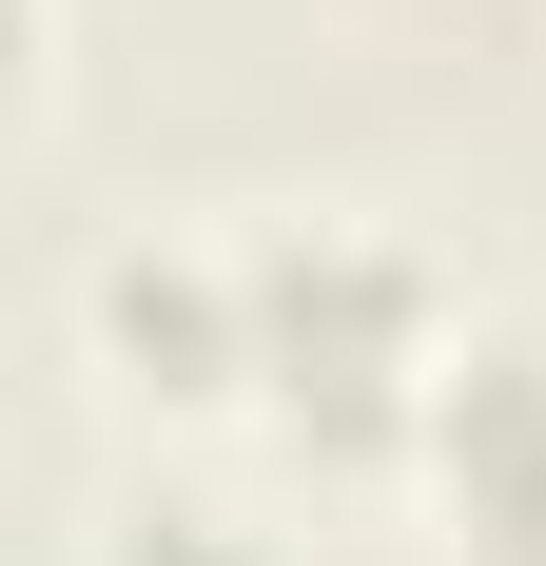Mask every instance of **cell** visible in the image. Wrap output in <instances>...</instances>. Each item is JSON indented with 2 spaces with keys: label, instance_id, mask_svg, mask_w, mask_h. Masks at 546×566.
<instances>
[{
  "label": "cell",
  "instance_id": "2",
  "mask_svg": "<svg viewBox=\"0 0 546 566\" xmlns=\"http://www.w3.org/2000/svg\"><path fill=\"white\" fill-rule=\"evenodd\" d=\"M430 469H449V527L489 566H546V352L489 333V352H449V391H430Z\"/></svg>",
  "mask_w": 546,
  "mask_h": 566
},
{
  "label": "cell",
  "instance_id": "4",
  "mask_svg": "<svg viewBox=\"0 0 546 566\" xmlns=\"http://www.w3.org/2000/svg\"><path fill=\"white\" fill-rule=\"evenodd\" d=\"M117 566H254V527H234V509H137Z\"/></svg>",
  "mask_w": 546,
  "mask_h": 566
},
{
  "label": "cell",
  "instance_id": "3",
  "mask_svg": "<svg viewBox=\"0 0 546 566\" xmlns=\"http://www.w3.org/2000/svg\"><path fill=\"white\" fill-rule=\"evenodd\" d=\"M98 333L137 352V391H234V254H117Z\"/></svg>",
  "mask_w": 546,
  "mask_h": 566
},
{
  "label": "cell",
  "instance_id": "1",
  "mask_svg": "<svg viewBox=\"0 0 546 566\" xmlns=\"http://www.w3.org/2000/svg\"><path fill=\"white\" fill-rule=\"evenodd\" d=\"M234 391H273V430H313V450L430 430V391H449L430 274L390 234H254L234 254Z\"/></svg>",
  "mask_w": 546,
  "mask_h": 566
}]
</instances>
